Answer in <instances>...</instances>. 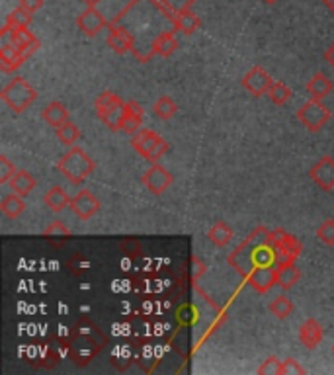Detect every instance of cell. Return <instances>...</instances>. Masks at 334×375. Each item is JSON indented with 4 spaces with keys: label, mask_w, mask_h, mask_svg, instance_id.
Here are the masks:
<instances>
[{
    "label": "cell",
    "mask_w": 334,
    "mask_h": 375,
    "mask_svg": "<svg viewBox=\"0 0 334 375\" xmlns=\"http://www.w3.org/2000/svg\"><path fill=\"white\" fill-rule=\"evenodd\" d=\"M270 235V229L256 227L235 249V252L229 254V258H227L229 266L235 268V272L240 274L244 280H249V276L256 268H270V266L278 264V254H276V249L272 244Z\"/></svg>",
    "instance_id": "cell-1"
},
{
    "label": "cell",
    "mask_w": 334,
    "mask_h": 375,
    "mask_svg": "<svg viewBox=\"0 0 334 375\" xmlns=\"http://www.w3.org/2000/svg\"><path fill=\"white\" fill-rule=\"evenodd\" d=\"M57 168H59V172H63V176L67 178L71 184L78 186V184H83V182H86V180L90 178V174L94 172L96 165L84 149H81V147H71V149L59 158Z\"/></svg>",
    "instance_id": "cell-2"
},
{
    "label": "cell",
    "mask_w": 334,
    "mask_h": 375,
    "mask_svg": "<svg viewBox=\"0 0 334 375\" xmlns=\"http://www.w3.org/2000/svg\"><path fill=\"white\" fill-rule=\"evenodd\" d=\"M0 96H2L4 104L8 106L12 112L24 114L37 100V90L30 83H26V78L16 76L2 88Z\"/></svg>",
    "instance_id": "cell-3"
},
{
    "label": "cell",
    "mask_w": 334,
    "mask_h": 375,
    "mask_svg": "<svg viewBox=\"0 0 334 375\" xmlns=\"http://www.w3.org/2000/svg\"><path fill=\"white\" fill-rule=\"evenodd\" d=\"M126 108L127 102H124L115 92H102L94 102L96 115L108 125L110 131H122Z\"/></svg>",
    "instance_id": "cell-4"
},
{
    "label": "cell",
    "mask_w": 334,
    "mask_h": 375,
    "mask_svg": "<svg viewBox=\"0 0 334 375\" xmlns=\"http://www.w3.org/2000/svg\"><path fill=\"white\" fill-rule=\"evenodd\" d=\"M131 147L149 162H158L168 153V143L153 129H139L133 133Z\"/></svg>",
    "instance_id": "cell-5"
},
{
    "label": "cell",
    "mask_w": 334,
    "mask_h": 375,
    "mask_svg": "<svg viewBox=\"0 0 334 375\" xmlns=\"http://www.w3.org/2000/svg\"><path fill=\"white\" fill-rule=\"evenodd\" d=\"M0 42H8L14 45L16 49H20L22 53H26L28 57H32L33 53L40 49V40L33 35L28 26H2L0 30Z\"/></svg>",
    "instance_id": "cell-6"
},
{
    "label": "cell",
    "mask_w": 334,
    "mask_h": 375,
    "mask_svg": "<svg viewBox=\"0 0 334 375\" xmlns=\"http://www.w3.org/2000/svg\"><path fill=\"white\" fill-rule=\"evenodd\" d=\"M100 331L96 326H90V331H83L78 328V334H76V340L71 342V354H73V360L76 364H86L92 356H96L102 348V338L96 340L94 336H98Z\"/></svg>",
    "instance_id": "cell-7"
},
{
    "label": "cell",
    "mask_w": 334,
    "mask_h": 375,
    "mask_svg": "<svg viewBox=\"0 0 334 375\" xmlns=\"http://www.w3.org/2000/svg\"><path fill=\"white\" fill-rule=\"evenodd\" d=\"M297 119L301 122L309 131H321L326 122L331 119V110L323 106L321 100H313L309 98L307 104H303L297 110Z\"/></svg>",
    "instance_id": "cell-8"
},
{
    "label": "cell",
    "mask_w": 334,
    "mask_h": 375,
    "mask_svg": "<svg viewBox=\"0 0 334 375\" xmlns=\"http://www.w3.org/2000/svg\"><path fill=\"white\" fill-rule=\"evenodd\" d=\"M272 244L278 254V264H287V262H295V258L301 254V242L295 239L293 235L285 233L283 229L272 231L270 235Z\"/></svg>",
    "instance_id": "cell-9"
},
{
    "label": "cell",
    "mask_w": 334,
    "mask_h": 375,
    "mask_svg": "<svg viewBox=\"0 0 334 375\" xmlns=\"http://www.w3.org/2000/svg\"><path fill=\"white\" fill-rule=\"evenodd\" d=\"M141 182L145 184V188L151 194L160 196V194H165L168 188L172 186L174 178H172V174L168 172L167 168L160 167L158 162H153V167L149 168L145 174L141 176Z\"/></svg>",
    "instance_id": "cell-10"
},
{
    "label": "cell",
    "mask_w": 334,
    "mask_h": 375,
    "mask_svg": "<svg viewBox=\"0 0 334 375\" xmlns=\"http://www.w3.org/2000/svg\"><path fill=\"white\" fill-rule=\"evenodd\" d=\"M106 43L112 51L119 53H133L135 51V40L131 35V31L127 30L122 24H112L108 28V35H106Z\"/></svg>",
    "instance_id": "cell-11"
},
{
    "label": "cell",
    "mask_w": 334,
    "mask_h": 375,
    "mask_svg": "<svg viewBox=\"0 0 334 375\" xmlns=\"http://www.w3.org/2000/svg\"><path fill=\"white\" fill-rule=\"evenodd\" d=\"M76 28L83 31V33H86V35L94 38V35H98L104 28H110V18H106L104 14L98 10L96 6H88V8L76 18Z\"/></svg>",
    "instance_id": "cell-12"
},
{
    "label": "cell",
    "mask_w": 334,
    "mask_h": 375,
    "mask_svg": "<svg viewBox=\"0 0 334 375\" xmlns=\"http://www.w3.org/2000/svg\"><path fill=\"white\" fill-rule=\"evenodd\" d=\"M272 83H274L272 76L262 69L260 65L252 67L251 71L242 76V86H244L254 98H260L264 94H268Z\"/></svg>",
    "instance_id": "cell-13"
},
{
    "label": "cell",
    "mask_w": 334,
    "mask_h": 375,
    "mask_svg": "<svg viewBox=\"0 0 334 375\" xmlns=\"http://www.w3.org/2000/svg\"><path fill=\"white\" fill-rule=\"evenodd\" d=\"M71 209L81 221H90L96 213L100 211V201L90 194L88 190H81L73 199H71Z\"/></svg>",
    "instance_id": "cell-14"
},
{
    "label": "cell",
    "mask_w": 334,
    "mask_h": 375,
    "mask_svg": "<svg viewBox=\"0 0 334 375\" xmlns=\"http://www.w3.org/2000/svg\"><path fill=\"white\" fill-rule=\"evenodd\" d=\"M309 178L313 180L317 186L331 192L334 190V158L333 156H323L319 162H315L313 168L309 170Z\"/></svg>",
    "instance_id": "cell-15"
},
{
    "label": "cell",
    "mask_w": 334,
    "mask_h": 375,
    "mask_svg": "<svg viewBox=\"0 0 334 375\" xmlns=\"http://www.w3.org/2000/svg\"><path fill=\"white\" fill-rule=\"evenodd\" d=\"M297 336H299V342H301L307 350H315V348L321 344V340H323V326H321V323H319L317 319L309 317V319L299 326Z\"/></svg>",
    "instance_id": "cell-16"
},
{
    "label": "cell",
    "mask_w": 334,
    "mask_h": 375,
    "mask_svg": "<svg viewBox=\"0 0 334 375\" xmlns=\"http://www.w3.org/2000/svg\"><path fill=\"white\" fill-rule=\"evenodd\" d=\"M0 65H2V71L4 73H12L16 69H20L24 62L28 61L30 57L26 53H22L20 49H16L14 45L8 42H0Z\"/></svg>",
    "instance_id": "cell-17"
},
{
    "label": "cell",
    "mask_w": 334,
    "mask_h": 375,
    "mask_svg": "<svg viewBox=\"0 0 334 375\" xmlns=\"http://www.w3.org/2000/svg\"><path fill=\"white\" fill-rule=\"evenodd\" d=\"M249 283H251L252 290H256L258 293L270 292L272 288L276 285V266L270 268H256L249 276Z\"/></svg>",
    "instance_id": "cell-18"
},
{
    "label": "cell",
    "mask_w": 334,
    "mask_h": 375,
    "mask_svg": "<svg viewBox=\"0 0 334 375\" xmlns=\"http://www.w3.org/2000/svg\"><path fill=\"white\" fill-rule=\"evenodd\" d=\"M333 88H334L333 81H331L324 73L313 74V76L307 81V86H305V90L309 94V98H313V100H323V98H326L328 94L333 92Z\"/></svg>",
    "instance_id": "cell-19"
},
{
    "label": "cell",
    "mask_w": 334,
    "mask_h": 375,
    "mask_svg": "<svg viewBox=\"0 0 334 375\" xmlns=\"http://www.w3.org/2000/svg\"><path fill=\"white\" fill-rule=\"evenodd\" d=\"M301 272L295 268V262H287V264H276V285L282 288L283 292L292 290L293 285L299 281Z\"/></svg>",
    "instance_id": "cell-20"
},
{
    "label": "cell",
    "mask_w": 334,
    "mask_h": 375,
    "mask_svg": "<svg viewBox=\"0 0 334 375\" xmlns=\"http://www.w3.org/2000/svg\"><path fill=\"white\" fill-rule=\"evenodd\" d=\"M143 125V106L135 102V100H129L126 108V117L122 122V131L126 133H137Z\"/></svg>",
    "instance_id": "cell-21"
},
{
    "label": "cell",
    "mask_w": 334,
    "mask_h": 375,
    "mask_svg": "<svg viewBox=\"0 0 334 375\" xmlns=\"http://www.w3.org/2000/svg\"><path fill=\"white\" fill-rule=\"evenodd\" d=\"M43 122L47 125H51V127H61L67 122H71V115H69V110L65 108L61 102H51V104H47L43 108L42 112Z\"/></svg>",
    "instance_id": "cell-22"
},
{
    "label": "cell",
    "mask_w": 334,
    "mask_h": 375,
    "mask_svg": "<svg viewBox=\"0 0 334 375\" xmlns=\"http://www.w3.org/2000/svg\"><path fill=\"white\" fill-rule=\"evenodd\" d=\"M176 49H178V40L176 35H174V30H165L153 40V55L170 57Z\"/></svg>",
    "instance_id": "cell-23"
},
{
    "label": "cell",
    "mask_w": 334,
    "mask_h": 375,
    "mask_svg": "<svg viewBox=\"0 0 334 375\" xmlns=\"http://www.w3.org/2000/svg\"><path fill=\"white\" fill-rule=\"evenodd\" d=\"M199 28H201V20L192 12V8L174 14V30L180 31V33L192 35V33H196Z\"/></svg>",
    "instance_id": "cell-24"
},
{
    "label": "cell",
    "mask_w": 334,
    "mask_h": 375,
    "mask_svg": "<svg viewBox=\"0 0 334 375\" xmlns=\"http://www.w3.org/2000/svg\"><path fill=\"white\" fill-rule=\"evenodd\" d=\"M8 184H10V190L14 194H18L22 198H26V196L32 194L33 188H35V178H33L28 170H18Z\"/></svg>",
    "instance_id": "cell-25"
},
{
    "label": "cell",
    "mask_w": 334,
    "mask_h": 375,
    "mask_svg": "<svg viewBox=\"0 0 334 375\" xmlns=\"http://www.w3.org/2000/svg\"><path fill=\"white\" fill-rule=\"evenodd\" d=\"M71 199L69 198V194L65 192L61 186H53L45 196H43V201H45V206L55 211V213H61L65 208H69L71 206Z\"/></svg>",
    "instance_id": "cell-26"
},
{
    "label": "cell",
    "mask_w": 334,
    "mask_h": 375,
    "mask_svg": "<svg viewBox=\"0 0 334 375\" xmlns=\"http://www.w3.org/2000/svg\"><path fill=\"white\" fill-rule=\"evenodd\" d=\"M235 237V233L229 227V223H225V221H217L211 229L208 231V239L215 244V247H219V249H225L227 244H229L231 240Z\"/></svg>",
    "instance_id": "cell-27"
},
{
    "label": "cell",
    "mask_w": 334,
    "mask_h": 375,
    "mask_svg": "<svg viewBox=\"0 0 334 375\" xmlns=\"http://www.w3.org/2000/svg\"><path fill=\"white\" fill-rule=\"evenodd\" d=\"M0 209H2V213H4L8 219H16V217H20L22 213L26 211V201H24L22 196H18V194H14V192H12L10 196H6V198L2 199Z\"/></svg>",
    "instance_id": "cell-28"
},
{
    "label": "cell",
    "mask_w": 334,
    "mask_h": 375,
    "mask_svg": "<svg viewBox=\"0 0 334 375\" xmlns=\"http://www.w3.org/2000/svg\"><path fill=\"white\" fill-rule=\"evenodd\" d=\"M176 112L178 106L170 96H160L157 102L153 104V114H155V117H160V119H170V117L176 115Z\"/></svg>",
    "instance_id": "cell-29"
},
{
    "label": "cell",
    "mask_w": 334,
    "mask_h": 375,
    "mask_svg": "<svg viewBox=\"0 0 334 375\" xmlns=\"http://www.w3.org/2000/svg\"><path fill=\"white\" fill-rule=\"evenodd\" d=\"M268 311L276 317V319H287L293 312V303L287 295H278L274 301L268 305Z\"/></svg>",
    "instance_id": "cell-30"
},
{
    "label": "cell",
    "mask_w": 334,
    "mask_h": 375,
    "mask_svg": "<svg viewBox=\"0 0 334 375\" xmlns=\"http://www.w3.org/2000/svg\"><path fill=\"white\" fill-rule=\"evenodd\" d=\"M55 131H57V139L67 147H74L76 141L81 139V129H78L73 122H67V124L61 125V127H57Z\"/></svg>",
    "instance_id": "cell-31"
},
{
    "label": "cell",
    "mask_w": 334,
    "mask_h": 375,
    "mask_svg": "<svg viewBox=\"0 0 334 375\" xmlns=\"http://www.w3.org/2000/svg\"><path fill=\"white\" fill-rule=\"evenodd\" d=\"M268 96H270V100L274 104L283 106L290 102V98H292V90H290V86L282 81H274L270 86V90H268Z\"/></svg>",
    "instance_id": "cell-32"
},
{
    "label": "cell",
    "mask_w": 334,
    "mask_h": 375,
    "mask_svg": "<svg viewBox=\"0 0 334 375\" xmlns=\"http://www.w3.org/2000/svg\"><path fill=\"white\" fill-rule=\"evenodd\" d=\"M32 18L33 14L32 12H28L26 8H22V6H18L16 10H12L10 14H8V18H6V26H30L32 24Z\"/></svg>",
    "instance_id": "cell-33"
},
{
    "label": "cell",
    "mask_w": 334,
    "mask_h": 375,
    "mask_svg": "<svg viewBox=\"0 0 334 375\" xmlns=\"http://www.w3.org/2000/svg\"><path fill=\"white\" fill-rule=\"evenodd\" d=\"M282 365L283 362L280 358H276V356H270V358H266L264 362L258 367V374L260 375H282Z\"/></svg>",
    "instance_id": "cell-34"
},
{
    "label": "cell",
    "mask_w": 334,
    "mask_h": 375,
    "mask_svg": "<svg viewBox=\"0 0 334 375\" xmlns=\"http://www.w3.org/2000/svg\"><path fill=\"white\" fill-rule=\"evenodd\" d=\"M317 237L319 240L326 244V247H333L334 244V219H326L323 225L317 229Z\"/></svg>",
    "instance_id": "cell-35"
},
{
    "label": "cell",
    "mask_w": 334,
    "mask_h": 375,
    "mask_svg": "<svg viewBox=\"0 0 334 375\" xmlns=\"http://www.w3.org/2000/svg\"><path fill=\"white\" fill-rule=\"evenodd\" d=\"M43 235H45V237H47L49 240L55 239V237H61V239L67 240L69 237H71V231H69V227L65 225L63 221H53L51 225L45 229V233H43Z\"/></svg>",
    "instance_id": "cell-36"
},
{
    "label": "cell",
    "mask_w": 334,
    "mask_h": 375,
    "mask_svg": "<svg viewBox=\"0 0 334 375\" xmlns=\"http://www.w3.org/2000/svg\"><path fill=\"white\" fill-rule=\"evenodd\" d=\"M16 172H18V170H16V167L10 162V158L4 155L0 156V184H8Z\"/></svg>",
    "instance_id": "cell-37"
},
{
    "label": "cell",
    "mask_w": 334,
    "mask_h": 375,
    "mask_svg": "<svg viewBox=\"0 0 334 375\" xmlns=\"http://www.w3.org/2000/svg\"><path fill=\"white\" fill-rule=\"evenodd\" d=\"M170 14H178V12L190 10L194 6L196 0H158Z\"/></svg>",
    "instance_id": "cell-38"
},
{
    "label": "cell",
    "mask_w": 334,
    "mask_h": 375,
    "mask_svg": "<svg viewBox=\"0 0 334 375\" xmlns=\"http://www.w3.org/2000/svg\"><path fill=\"white\" fill-rule=\"evenodd\" d=\"M297 374H307V369L303 367L299 362H295L293 358H287V360H283L282 365V375H297Z\"/></svg>",
    "instance_id": "cell-39"
},
{
    "label": "cell",
    "mask_w": 334,
    "mask_h": 375,
    "mask_svg": "<svg viewBox=\"0 0 334 375\" xmlns=\"http://www.w3.org/2000/svg\"><path fill=\"white\" fill-rule=\"evenodd\" d=\"M20 6L22 8H26L28 12L35 14V12L43 6V0H20Z\"/></svg>",
    "instance_id": "cell-40"
},
{
    "label": "cell",
    "mask_w": 334,
    "mask_h": 375,
    "mask_svg": "<svg viewBox=\"0 0 334 375\" xmlns=\"http://www.w3.org/2000/svg\"><path fill=\"white\" fill-rule=\"evenodd\" d=\"M192 264H194V276H192V278H194V281H198L199 276L206 272V264L199 260L198 256H194V258H192Z\"/></svg>",
    "instance_id": "cell-41"
},
{
    "label": "cell",
    "mask_w": 334,
    "mask_h": 375,
    "mask_svg": "<svg viewBox=\"0 0 334 375\" xmlns=\"http://www.w3.org/2000/svg\"><path fill=\"white\" fill-rule=\"evenodd\" d=\"M324 59L328 61V65H333V69H334V43L324 51Z\"/></svg>",
    "instance_id": "cell-42"
},
{
    "label": "cell",
    "mask_w": 334,
    "mask_h": 375,
    "mask_svg": "<svg viewBox=\"0 0 334 375\" xmlns=\"http://www.w3.org/2000/svg\"><path fill=\"white\" fill-rule=\"evenodd\" d=\"M84 2H86L88 6H98V4H100L102 0H84Z\"/></svg>",
    "instance_id": "cell-43"
},
{
    "label": "cell",
    "mask_w": 334,
    "mask_h": 375,
    "mask_svg": "<svg viewBox=\"0 0 334 375\" xmlns=\"http://www.w3.org/2000/svg\"><path fill=\"white\" fill-rule=\"evenodd\" d=\"M323 2H324V6H328V8L334 12V0H323Z\"/></svg>",
    "instance_id": "cell-44"
},
{
    "label": "cell",
    "mask_w": 334,
    "mask_h": 375,
    "mask_svg": "<svg viewBox=\"0 0 334 375\" xmlns=\"http://www.w3.org/2000/svg\"><path fill=\"white\" fill-rule=\"evenodd\" d=\"M264 2H266V4H276L278 0H264Z\"/></svg>",
    "instance_id": "cell-45"
},
{
    "label": "cell",
    "mask_w": 334,
    "mask_h": 375,
    "mask_svg": "<svg viewBox=\"0 0 334 375\" xmlns=\"http://www.w3.org/2000/svg\"><path fill=\"white\" fill-rule=\"evenodd\" d=\"M333 352H334V348H333Z\"/></svg>",
    "instance_id": "cell-46"
}]
</instances>
